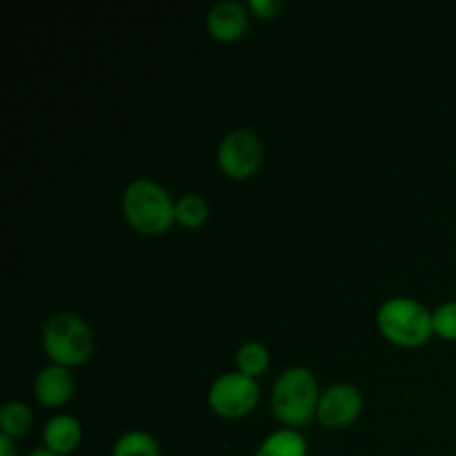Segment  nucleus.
Segmentation results:
<instances>
[{"label": "nucleus", "mask_w": 456, "mask_h": 456, "mask_svg": "<svg viewBox=\"0 0 456 456\" xmlns=\"http://www.w3.org/2000/svg\"><path fill=\"white\" fill-rule=\"evenodd\" d=\"M125 218L136 232L159 236L176 221V203L160 183L151 178H136L127 185L123 196Z\"/></svg>", "instance_id": "obj_1"}, {"label": "nucleus", "mask_w": 456, "mask_h": 456, "mask_svg": "<svg viewBox=\"0 0 456 456\" xmlns=\"http://www.w3.org/2000/svg\"><path fill=\"white\" fill-rule=\"evenodd\" d=\"M319 383L305 368H289L276 379L272 390V408L276 419L289 428H298L319 412Z\"/></svg>", "instance_id": "obj_2"}, {"label": "nucleus", "mask_w": 456, "mask_h": 456, "mask_svg": "<svg viewBox=\"0 0 456 456\" xmlns=\"http://www.w3.org/2000/svg\"><path fill=\"white\" fill-rule=\"evenodd\" d=\"M379 330L390 343L399 347H421L435 334L432 312L414 298H390L379 307Z\"/></svg>", "instance_id": "obj_3"}, {"label": "nucleus", "mask_w": 456, "mask_h": 456, "mask_svg": "<svg viewBox=\"0 0 456 456\" xmlns=\"http://www.w3.org/2000/svg\"><path fill=\"white\" fill-rule=\"evenodd\" d=\"M43 346L53 365L76 368V365L87 363L92 356V330L80 316L56 314L45 325Z\"/></svg>", "instance_id": "obj_4"}, {"label": "nucleus", "mask_w": 456, "mask_h": 456, "mask_svg": "<svg viewBox=\"0 0 456 456\" xmlns=\"http://www.w3.org/2000/svg\"><path fill=\"white\" fill-rule=\"evenodd\" d=\"M209 408L223 419H243L258 403V386L243 372H225L209 387Z\"/></svg>", "instance_id": "obj_5"}, {"label": "nucleus", "mask_w": 456, "mask_h": 456, "mask_svg": "<svg viewBox=\"0 0 456 456\" xmlns=\"http://www.w3.org/2000/svg\"><path fill=\"white\" fill-rule=\"evenodd\" d=\"M263 163V145L256 134L248 129L230 132L218 145V165L234 181H243L256 174Z\"/></svg>", "instance_id": "obj_6"}, {"label": "nucleus", "mask_w": 456, "mask_h": 456, "mask_svg": "<svg viewBox=\"0 0 456 456\" xmlns=\"http://www.w3.org/2000/svg\"><path fill=\"white\" fill-rule=\"evenodd\" d=\"M361 408H363L361 392L356 387L347 386V383H338V386H332L330 390L323 392L316 417L325 428L337 430V428H346L354 423L356 417L361 414Z\"/></svg>", "instance_id": "obj_7"}, {"label": "nucleus", "mask_w": 456, "mask_h": 456, "mask_svg": "<svg viewBox=\"0 0 456 456\" xmlns=\"http://www.w3.org/2000/svg\"><path fill=\"white\" fill-rule=\"evenodd\" d=\"M248 7L239 0H221L208 12V31L221 43H234L248 31Z\"/></svg>", "instance_id": "obj_8"}, {"label": "nucleus", "mask_w": 456, "mask_h": 456, "mask_svg": "<svg viewBox=\"0 0 456 456\" xmlns=\"http://www.w3.org/2000/svg\"><path fill=\"white\" fill-rule=\"evenodd\" d=\"M74 377L62 365H49L40 370V374L34 381L36 399L47 408H61L74 396Z\"/></svg>", "instance_id": "obj_9"}, {"label": "nucleus", "mask_w": 456, "mask_h": 456, "mask_svg": "<svg viewBox=\"0 0 456 456\" xmlns=\"http://www.w3.org/2000/svg\"><path fill=\"white\" fill-rule=\"evenodd\" d=\"M45 448L52 450L53 454L65 456L71 454L78 448L80 439H83V428H80L78 419L69 417V414H58V417L49 419L43 432Z\"/></svg>", "instance_id": "obj_10"}, {"label": "nucleus", "mask_w": 456, "mask_h": 456, "mask_svg": "<svg viewBox=\"0 0 456 456\" xmlns=\"http://www.w3.org/2000/svg\"><path fill=\"white\" fill-rule=\"evenodd\" d=\"M256 456H307V444L297 430H279L267 436Z\"/></svg>", "instance_id": "obj_11"}, {"label": "nucleus", "mask_w": 456, "mask_h": 456, "mask_svg": "<svg viewBox=\"0 0 456 456\" xmlns=\"http://www.w3.org/2000/svg\"><path fill=\"white\" fill-rule=\"evenodd\" d=\"M31 428V410L20 401H9L0 410V435L9 439L25 436Z\"/></svg>", "instance_id": "obj_12"}, {"label": "nucleus", "mask_w": 456, "mask_h": 456, "mask_svg": "<svg viewBox=\"0 0 456 456\" xmlns=\"http://www.w3.org/2000/svg\"><path fill=\"white\" fill-rule=\"evenodd\" d=\"M111 456H160V448L151 435L141 430H132L125 432V435L116 441Z\"/></svg>", "instance_id": "obj_13"}, {"label": "nucleus", "mask_w": 456, "mask_h": 456, "mask_svg": "<svg viewBox=\"0 0 456 456\" xmlns=\"http://www.w3.org/2000/svg\"><path fill=\"white\" fill-rule=\"evenodd\" d=\"M236 365H239V372L248 374V377L256 379L270 365V352L263 343H245L240 346V350L236 352Z\"/></svg>", "instance_id": "obj_14"}, {"label": "nucleus", "mask_w": 456, "mask_h": 456, "mask_svg": "<svg viewBox=\"0 0 456 456\" xmlns=\"http://www.w3.org/2000/svg\"><path fill=\"white\" fill-rule=\"evenodd\" d=\"M209 208L203 196L185 194L176 200V221L183 227H200L208 221Z\"/></svg>", "instance_id": "obj_15"}, {"label": "nucleus", "mask_w": 456, "mask_h": 456, "mask_svg": "<svg viewBox=\"0 0 456 456\" xmlns=\"http://www.w3.org/2000/svg\"><path fill=\"white\" fill-rule=\"evenodd\" d=\"M432 323H435V334L445 341H456V301L444 303L432 314Z\"/></svg>", "instance_id": "obj_16"}, {"label": "nucleus", "mask_w": 456, "mask_h": 456, "mask_svg": "<svg viewBox=\"0 0 456 456\" xmlns=\"http://www.w3.org/2000/svg\"><path fill=\"white\" fill-rule=\"evenodd\" d=\"M249 9L258 18H274L283 9V3L281 0H249Z\"/></svg>", "instance_id": "obj_17"}, {"label": "nucleus", "mask_w": 456, "mask_h": 456, "mask_svg": "<svg viewBox=\"0 0 456 456\" xmlns=\"http://www.w3.org/2000/svg\"><path fill=\"white\" fill-rule=\"evenodd\" d=\"M0 456H18L16 445H13V439L0 435Z\"/></svg>", "instance_id": "obj_18"}, {"label": "nucleus", "mask_w": 456, "mask_h": 456, "mask_svg": "<svg viewBox=\"0 0 456 456\" xmlns=\"http://www.w3.org/2000/svg\"><path fill=\"white\" fill-rule=\"evenodd\" d=\"M27 456H58V454H53L52 450H47V448H38V450H34V452H29Z\"/></svg>", "instance_id": "obj_19"}]
</instances>
